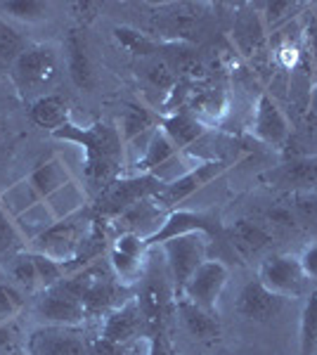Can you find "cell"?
Instances as JSON below:
<instances>
[{"label":"cell","mask_w":317,"mask_h":355,"mask_svg":"<svg viewBox=\"0 0 317 355\" xmlns=\"http://www.w3.org/2000/svg\"><path fill=\"white\" fill-rule=\"evenodd\" d=\"M50 135L55 140L76 142L83 147V173L90 192L100 194L109 182L117 180L121 168H123L126 142L121 137L119 125L109 121H95L83 128V125L69 121Z\"/></svg>","instance_id":"cell-1"},{"label":"cell","mask_w":317,"mask_h":355,"mask_svg":"<svg viewBox=\"0 0 317 355\" xmlns=\"http://www.w3.org/2000/svg\"><path fill=\"white\" fill-rule=\"evenodd\" d=\"M95 227H97V218L93 216V211H90V206H85L78 214L67 216V218H62V220H55L38 239H33V242L28 244L31 246L28 251H38V254L65 263L67 272H69V268L74 266V261H76L80 254H83L90 237L95 234Z\"/></svg>","instance_id":"cell-2"},{"label":"cell","mask_w":317,"mask_h":355,"mask_svg":"<svg viewBox=\"0 0 317 355\" xmlns=\"http://www.w3.org/2000/svg\"><path fill=\"white\" fill-rule=\"evenodd\" d=\"M62 284L76 294L80 303L85 306L88 318L95 315H107L114 308H119L121 303H126L130 299H123L126 287L117 282L112 268H102V266H85L78 268L76 272H71L67 279H62Z\"/></svg>","instance_id":"cell-3"},{"label":"cell","mask_w":317,"mask_h":355,"mask_svg":"<svg viewBox=\"0 0 317 355\" xmlns=\"http://www.w3.org/2000/svg\"><path fill=\"white\" fill-rule=\"evenodd\" d=\"M62 57L53 45H28L12 62V78L22 95H48V88L60 81Z\"/></svg>","instance_id":"cell-4"},{"label":"cell","mask_w":317,"mask_h":355,"mask_svg":"<svg viewBox=\"0 0 317 355\" xmlns=\"http://www.w3.org/2000/svg\"><path fill=\"white\" fill-rule=\"evenodd\" d=\"M161 187H164V180L154 173H135V175L117 178V180L109 182L105 190L100 192L97 216H102V218H119L130 206L157 197Z\"/></svg>","instance_id":"cell-5"},{"label":"cell","mask_w":317,"mask_h":355,"mask_svg":"<svg viewBox=\"0 0 317 355\" xmlns=\"http://www.w3.org/2000/svg\"><path fill=\"white\" fill-rule=\"evenodd\" d=\"M209 242L211 239L206 237V234L192 232V234H182V237H173L169 242L161 244L175 296L182 291V287H185L187 279L194 275V270L206 261Z\"/></svg>","instance_id":"cell-6"},{"label":"cell","mask_w":317,"mask_h":355,"mask_svg":"<svg viewBox=\"0 0 317 355\" xmlns=\"http://www.w3.org/2000/svg\"><path fill=\"white\" fill-rule=\"evenodd\" d=\"M232 164L223 162V159H209V162H199L197 166H192L189 171H185L182 175L173 178V180H166L161 192L154 197L164 211H173L178 209V204H182L185 199H189L192 194H197L199 190H204L206 185H211L213 180H218L225 171Z\"/></svg>","instance_id":"cell-7"},{"label":"cell","mask_w":317,"mask_h":355,"mask_svg":"<svg viewBox=\"0 0 317 355\" xmlns=\"http://www.w3.org/2000/svg\"><path fill=\"white\" fill-rule=\"evenodd\" d=\"M33 313H36L40 322L50 324V327L78 329L88 320V313H85V306L80 303V299L76 294H71L62 282L40 291L36 306H33Z\"/></svg>","instance_id":"cell-8"},{"label":"cell","mask_w":317,"mask_h":355,"mask_svg":"<svg viewBox=\"0 0 317 355\" xmlns=\"http://www.w3.org/2000/svg\"><path fill=\"white\" fill-rule=\"evenodd\" d=\"M192 232H201L209 239H221L225 237V225L216 214H209V211L173 209L166 214L159 230L152 237H147L145 242L152 249V246H161L173 237H182V234H192Z\"/></svg>","instance_id":"cell-9"},{"label":"cell","mask_w":317,"mask_h":355,"mask_svg":"<svg viewBox=\"0 0 317 355\" xmlns=\"http://www.w3.org/2000/svg\"><path fill=\"white\" fill-rule=\"evenodd\" d=\"M147 251L149 246L145 237L135 232H119L117 239L109 244V268H112L114 277L119 284L130 287V284L140 282L145 277L147 268Z\"/></svg>","instance_id":"cell-10"},{"label":"cell","mask_w":317,"mask_h":355,"mask_svg":"<svg viewBox=\"0 0 317 355\" xmlns=\"http://www.w3.org/2000/svg\"><path fill=\"white\" fill-rule=\"evenodd\" d=\"M263 185L273 190L291 192V194H305L317 192V154H303L282 162L280 166L263 171L258 175Z\"/></svg>","instance_id":"cell-11"},{"label":"cell","mask_w":317,"mask_h":355,"mask_svg":"<svg viewBox=\"0 0 317 355\" xmlns=\"http://www.w3.org/2000/svg\"><path fill=\"white\" fill-rule=\"evenodd\" d=\"M258 279L275 294L284 296V299H298L305 294L308 287V277H305L301 261L293 254H273L263 261Z\"/></svg>","instance_id":"cell-12"},{"label":"cell","mask_w":317,"mask_h":355,"mask_svg":"<svg viewBox=\"0 0 317 355\" xmlns=\"http://www.w3.org/2000/svg\"><path fill=\"white\" fill-rule=\"evenodd\" d=\"M230 279V268L218 259H206L201 266L194 270L192 277L187 279V284L178 296L194 301L197 306L206 308V311L218 313V301L223 296V289L228 287Z\"/></svg>","instance_id":"cell-13"},{"label":"cell","mask_w":317,"mask_h":355,"mask_svg":"<svg viewBox=\"0 0 317 355\" xmlns=\"http://www.w3.org/2000/svg\"><path fill=\"white\" fill-rule=\"evenodd\" d=\"M251 133L258 142L268 147H275V150H282V147L289 142L291 137V125L286 114L280 110V105L273 100V95L261 93L256 102V112H253V123H251Z\"/></svg>","instance_id":"cell-14"},{"label":"cell","mask_w":317,"mask_h":355,"mask_svg":"<svg viewBox=\"0 0 317 355\" xmlns=\"http://www.w3.org/2000/svg\"><path fill=\"white\" fill-rule=\"evenodd\" d=\"M28 355H88L85 339L74 327L40 324L26 339Z\"/></svg>","instance_id":"cell-15"},{"label":"cell","mask_w":317,"mask_h":355,"mask_svg":"<svg viewBox=\"0 0 317 355\" xmlns=\"http://www.w3.org/2000/svg\"><path fill=\"white\" fill-rule=\"evenodd\" d=\"M284 296L270 291L261 279H251L244 287L239 289L237 294V303H234V311H237L241 318H246L249 322H270L273 318H277L284 308Z\"/></svg>","instance_id":"cell-16"},{"label":"cell","mask_w":317,"mask_h":355,"mask_svg":"<svg viewBox=\"0 0 317 355\" xmlns=\"http://www.w3.org/2000/svg\"><path fill=\"white\" fill-rule=\"evenodd\" d=\"M147 324L149 322L140 311V303H137L135 296H130L126 303H121L119 308L105 315L100 339L112 343V346H126L128 341L137 339L147 329Z\"/></svg>","instance_id":"cell-17"},{"label":"cell","mask_w":317,"mask_h":355,"mask_svg":"<svg viewBox=\"0 0 317 355\" xmlns=\"http://www.w3.org/2000/svg\"><path fill=\"white\" fill-rule=\"evenodd\" d=\"M65 57H67V73L71 78V83L83 93H93L97 88V73L93 57H90L88 38L80 28L69 31L65 41Z\"/></svg>","instance_id":"cell-18"},{"label":"cell","mask_w":317,"mask_h":355,"mask_svg":"<svg viewBox=\"0 0 317 355\" xmlns=\"http://www.w3.org/2000/svg\"><path fill=\"white\" fill-rule=\"evenodd\" d=\"M159 128L164 130V133L173 140V145L182 152V150H187V147H192L199 137H204V133L209 130V125L201 123L199 119L189 112V107H175L171 114L161 116Z\"/></svg>","instance_id":"cell-19"},{"label":"cell","mask_w":317,"mask_h":355,"mask_svg":"<svg viewBox=\"0 0 317 355\" xmlns=\"http://www.w3.org/2000/svg\"><path fill=\"white\" fill-rule=\"evenodd\" d=\"M175 313L180 315L182 327H185L194 339L213 341L221 336V320H218V313L206 311V308L197 306V303L185 299V296H175Z\"/></svg>","instance_id":"cell-20"},{"label":"cell","mask_w":317,"mask_h":355,"mask_svg":"<svg viewBox=\"0 0 317 355\" xmlns=\"http://www.w3.org/2000/svg\"><path fill=\"white\" fill-rule=\"evenodd\" d=\"M74 178L69 173L67 164L60 157H50L43 164H38L31 173L26 175V182L31 185V190L36 192V197L40 202H45L48 197H53L57 190H62L65 185H69Z\"/></svg>","instance_id":"cell-21"},{"label":"cell","mask_w":317,"mask_h":355,"mask_svg":"<svg viewBox=\"0 0 317 355\" xmlns=\"http://www.w3.org/2000/svg\"><path fill=\"white\" fill-rule=\"evenodd\" d=\"M232 249L237 251L241 259H251V256L261 254V251L273 242V234H270L261 223H253L249 218H239L225 230Z\"/></svg>","instance_id":"cell-22"},{"label":"cell","mask_w":317,"mask_h":355,"mask_svg":"<svg viewBox=\"0 0 317 355\" xmlns=\"http://www.w3.org/2000/svg\"><path fill=\"white\" fill-rule=\"evenodd\" d=\"M135 299L149 324H159L171 311V306L175 308V291L169 289L164 279H147Z\"/></svg>","instance_id":"cell-23"},{"label":"cell","mask_w":317,"mask_h":355,"mask_svg":"<svg viewBox=\"0 0 317 355\" xmlns=\"http://www.w3.org/2000/svg\"><path fill=\"white\" fill-rule=\"evenodd\" d=\"M178 154H180V150L173 145L171 137L166 135L161 128H157L152 135H149L145 154L137 159L135 173H154V175H157L159 168H164L166 164H171L173 159L178 157Z\"/></svg>","instance_id":"cell-24"},{"label":"cell","mask_w":317,"mask_h":355,"mask_svg":"<svg viewBox=\"0 0 317 355\" xmlns=\"http://www.w3.org/2000/svg\"><path fill=\"white\" fill-rule=\"evenodd\" d=\"M234 43H237L239 53L244 57L258 55L263 50L265 43V26H263V17L253 10V12H241L237 17V24H234Z\"/></svg>","instance_id":"cell-25"},{"label":"cell","mask_w":317,"mask_h":355,"mask_svg":"<svg viewBox=\"0 0 317 355\" xmlns=\"http://www.w3.org/2000/svg\"><path fill=\"white\" fill-rule=\"evenodd\" d=\"M31 119L33 123L40 128H48L50 133H55L57 128H62L69 123V105L62 95H43L36 97V102L31 105Z\"/></svg>","instance_id":"cell-26"},{"label":"cell","mask_w":317,"mask_h":355,"mask_svg":"<svg viewBox=\"0 0 317 355\" xmlns=\"http://www.w3.org/2000/svg\"><path fill=\"white\" fill-rule=\"evenodd\" d=\"M189 112L199 119L201 123L213 125L221 123L223 116L228 114V93L223 88H206L192 97Z\"/></svg>","instance_id":"cell-27"},{"label":"cell","mask_w":317,"mask_h":355,"mask_svg":"<svg viewBox=\"0 0 317 355\" xmlns=\"http://www.w3.org/2000/svg\"><path fill=\"white\" fill-rule=\"evenodd\" d=\"M159 121H161V116H157V114L152 110H147V107L128 105L119 125L121 137H123V142L128 145V142L137 140L142 133H154V130L159 128Z\"/></svg>","instance_id":"cell-28"},{"label":"cell","mask_w":317,"mask_h":355,"mask_svg":"<svg viewBox=\"0 0 317 355\" xmlns=\"http://www.w3.org/2000/svg\"><path fill=\"white\" fill-rule=\"evenodd\" d=\"M45 206L50 209V214L55 216V220H62L67 216L78 214L80 209H85V190H80L76 180H71L62 190H57L53 197L45 199Z\"/></svg>","instance_id":"cell-29"},{"label":"cell","mask_w":317,"mask_h":355,"mask_svg":"<svg viewBox=\"0 0 317 355\" xmlns=\"http://www.w3.org/2000/svg\"><path fill=\"white\" fill-rule=\"evenodd\" d=\"M50 5L40 0H8L0 3V17L3 19L22 21V24H38L48 19Z\"/></svg>","instance_id":"cell-30"},{"label":"cell","mask_w":317,"mask_h":355,"mask_svg":"<svg viewBox=\"0 0 317 355\" xmlns=\"http://www.w3.org/2000/svg\"><path fill=\"white\" fill-rule=\"evenodd\" d=\"M36 204H40V199L36 197V192L31 190L26 178L19 182H15V185H10L8 190L0 194V209H3L12 220L19 218L22 214H26V211Z\"/></svg>","instance_id":"cell-31"},{"label":"cell","mask_w":317,"mask_h":355,"mask_svg":"<svg viewBox=\"0 0 317 355\" xmlns=\"http://www.w3.org/2000/svg\"><path fill=\"white\" fill-rule=\"evenodd\" d=\"M298 346H301V355H317V291L305 294L301 327H298Z\"/></svg>","instance_id":"cell-32"},{"label":"cell","mask_w":317,"mask_h":355,"mask_svg":"<svg viewBox=\"0 0 317 355\" xmlns=\"http://www.w3.org/2000/svg\"><path fill=\"white\" fill-rule=\"evenodd\" d=\"M53 223H55V216L50 214V209L45 206V202L31 206L26 214H22L19 218H15V225H17V230H19L22 239H26L28 244H31L33 239H38L40 234L53 225Z\"/></svg>","instance_id":"cell-33"},{"label":"cell","mask_w":317,"mask_h":355,"mask_svg":"<svg viewBox=\"0 0 317 355\" xmlns=\"http://www.w3.org/2000/svg\"><path fill=\"white\" fill-rule=\"evenodd\" d=\"M33 256V263H36V270H38V282H40V291L43 289H50L55 287V284H60L62 279L69 277L67 272V266L55 259H50V256H43L38 254V251H31Z\"/></svg>","instance_id":"cell-34"},{"label":"cell","mask_w":317,"mask_h":355,"mask_svg":"<svg viewBox=\"0 0 317 355\" xmlns=\"http://www.w3.org/2000/svg\"><path fill=\"white\" fill-rule=\"evenodd\" d=\"M24 291L17 287L15 282H0V324L15 320L17 315L24 311Z\"/></svg>","instance_id":"cell-35"},{"label":"cell","mask_w":317,"mask_h":355,"mask_svg":"<svg viewBox=\"0 0 317 355\" xmlns=\"http://www.w3.org/2000/svg\"><path fill=\"white\" fill-rule=\"evenodd\" d=\"M114 38H117V41L132 55H154L157 53V43L132 26H117L114 28Z\"/></svg>","instance_id":"cell-36"},{"label":"cell","mask_w":317,"mask_h":355,"mask_svg":"<svg viewBox=\"0 0 317 355\" xmlns=\"http://www.w3.org/2000/svg\"><path fill=\"white\" fill-rule=\"evenodd\" d=\"M12 279L15 284L19 287L22 291H36L40 289V282H38V270H36V263H33V256L31 251H24L19 254L12 263Z\"/></svg>","instance_id":"cell-37"},{"label":"cell","mask_w":317,"mask_h":355,"mask_svg":"<svg viewBox=\"0 0 317 355\" xmlns=\"http://www.w3.org/2000/svg\"><path fill=\"white\" fill-rule=\"evenodd\" d=\"M26 48L28 45H26L24 38H22V33L0 17V60L12 64V62L24 53Z\"/></svg>","instance_id":"cell-38"},{"label":"cell","mask_w":317,"mask_h":355,"mask_svg":"<svg viewBox=\"0 0 317 355\" xmlns=\"http://www.w3.org/2000/svg\"><path fill=\"white\" fill-rule=\"evenodd\" d=\"M291 211H293V216H296V220L317 223V192L293 194Z\"/></svg>","instance_id":"cell-39"},{"label":"cell","mask_w":317,"mask_h":355,"mask_svg":"<svg viewBox=\"0 0 317 355\" xmlns=\"http://www.w3.org/2000/svg\"><path fill=\"white\" fill-rule=\"evenodd\" d=\"M22 242V234L17 230L15 220L0 209V256L3 254H10L17 244Z\"/></svg>","instance_id":"cell-40"},{"label":"cell","mask_w":317,"mask_h":355,"mask_svg":"<svg viewBox=\"0 0 317 355\" xmlns=\"http://www.w3.org/2000/svg\"><path fill=\"white\" fill-rule=\"evenodd\" d=\"M147 76H149V81L154 85H159V88L173 90V85H175V76H173V71L166 64H152L147 69Z\"/></svg>","instance_id":"cell-41"},{"label":"cell","mask_w":317,"mask_h":355,"mask_svg":"<svg viewBox=\"0 0 317 355\" xmlns=\"http://www.w3.org/2000/svg\"><path fill=\"white\" fill-rule=\"evenodd\" d=\"M147 355H173L171 341L161 327H154L152 334H149V353Z\"/></svg>","instance_id":"cell-42"},{"label":"cell","mask_w":317,"mask_h":355,"mask_svg":"<svg viewBox=\"0 0 317 355\" xmlns=\"http://www.w3.org/2000/svg\"><path fill=\"white\" fill-rule=\"evenodd\" d=\"M296 8H298V3H286V0L284 3H268L265 5V19L275 26V24H280L289 12H293Z\"/></svg>","instance_id":"cell-43"},{"label":"cell","mask_w":317,"mask_h":355,"mask_svg":"<svg viewBox=\"0 0 317 355\" xmlns=\"http://www.w3.org/2000/svg\"><path fill=\"white\" fill-rule=\"evenodd\" d=\"M275 57H277V62L284 69H291V67H296V62H298V57H301V48H298L296 43H291V41H286L282 48L275 53Z\"/></svg>","instance_id":"cell-44"},{"label":"cell","mask_w":317,"mask_h":355,"mask_svg":"<svg viewBox=\"0 0 317 355\" xmlns=\"http://www.w3.org/2000/svg\"><path fill=\"white\" fill-rule=\"evenodd\" d=\"M298 261H301V268H303L305 277L317 279V244L305 246V251L298 256Z\"/></svg>","instance_id":"cell-45"},{"label":"cell","mask_w":317,"mask_h":355,"mask_svg":"<svg viewBox=\"0 0 317 355\" xmlns=\"http://www.w3.org/2000/svg\"><path fill=\"white\" fill-rule=\"evenodd\" d=\"M305 41H308V50L313 55V67H315V78H317V17L313 15L305 26Z\"/></svg>","instance_id":"cell-46"},{"label":"cell","mask_w":317,"mask_h":355,"mask_svg":"<svg viewBox=\"0 0 317 355\" xmlns=\"http://www.w3.org/2000/svg\"><path fill=\"white\" fill-rule=\"evenodd\" d=\"M315 17H317V15H315Z\"/></svg>","instance_id":"cell-47"}]
</instances>
